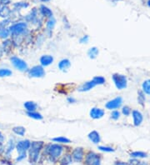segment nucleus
<instances>
[{"label":"nucleus","instance_id":"nucleus-42","mask_svg":"<svg viewBox=\"0 0 150 165\" xmlns=\"http://www.w3.org/2000/svg\"><path fill=\"white\" fill-rule=\"evenodd\" d=\"M10 0H0V3L2 4V5H8L10 3Z\"/></svg>","mask_w":150,"mask_h":165},{"label":"nucleus","instance_id":"nucleus-33","mask_svg":"<svg viewBox=\"0 0 150 165\" xmlns=\"http://www.w3.org/2000/svg\"><path fill=\"white\" fill-rule=\"evenodd\" d=\"M52 140L54 142L59 143H70V139L65 137H57L53 138Z\"/></svg>","mask_w":150,"mask_h":165},{"label":"nucleus","instance_id":"nucleus-45","mask_svg":"<svg viewBox=\"0 0 150 165\" xmlns=\"http://www.w3.org/2000/svg\"><path fill=\"white\" fill-rule=\"evenodd\" d=\"M114 165H128V164L124 162H117Z\"/></svg>","mask_w":150,"mask_h":165},{"label":"nucleus","instance_id":"nucleus-39","mask_svg":"<svg viewBox=\"0 0 150 165\" xmlns=\"http://www.w3.org/2000/svg\"><path fill=\"white\" fill-rule=\"evenodd\" d=\"M99 149L101 150V151H103V152H108V153L114 152V149L113 148L105 147V146H99Z\"/></svg>","mask_w":150,"mask_h":165},{"label":"nucleus","instance_id":"nucleus-43","mask_svg":"<svg viewBox=\"0 0 150 165\" xmlns=\"http://www.w3.org/2000/svg\"><path fill=\"white\" fill-rule=\"evenodd\" d=\"M3 142H4V136L2 133L0 132V145L3 144Z\"/></svg>","mask_w":150,"mask_h":165},{"label":"nucleus","instance_id":"nucleus-27","mask_svg":"<svg viewBox=\"0 0 150 165\" xmlns=\"http://www.w3.org/2000/svg\"><path fill=\"white\" fill-rule=\"evenodd\" d=\"M13 72L9 69H5V68H2L0 69V78H5V77L12 76Z\"/></svg>","mask_w":150,"mask_h":165},{"label":"nucleus","instance_id":"nucleus-24","mask_svg":"<svg viewBox=\"0 0 150 165\" xmlns=\"http://www.w3.org/2000/svg\"><path fill=\"white\" fill-rule=\"evenodd\" d=\"M99 53V52L98 48H96V47H92V48H89V51H88V55H89V57L90 59H96Z\"/></svg>","mask_w":150,"mask_h":165},{"label":"nucleus","instance_id":"nucleus-16","mask_svg":"<svg viewBox=\"0 0 150 165\" xmlns=\"http://www.w3.org/2000/svg\"><path fill=\"white\" fill-rule=\"evenodd\" d=\"M88 137H89V140L92 141L94 143H95V144L99 143H100V141H101L100 134H99L97 131H95V130H94V131H92V132L89 133V135H88Z\"/></svg>","mask_w":150,"mask_h":165},{"label":"nucleus","instance_id":"nucleus-46","mask_svg":"<svg viewBox=\"0 0 150 165\" xmlns=\"http://www.w3.org/2000/svg\"><path fill=\"white\" fill-rule=\"evenodd\" d=\"M42 2H44V3H46V2H48V1H50V0H41Z\"/></svg>","mask_w":150,"mask_h":165},{"label":"nucleus","instance_id":"nucleus-44","mask_svg":"<svg viewBox=\"0 0 150 165\" xmlns=\"http://www.w3.org/2000/svg\"><path fill=\"white\" fill-rule=\"evenodd\" d=\"M138 164H139V162H138L137 160H133V161L130 162L129 165H138Z\"/></svg>","mask_w":150,"mask_h":165},{"label":"nucleus","instance_id":"nucleus-41","mask_svg":"<svg viewBox=\"0 0 150 165\" xmlns=\"http://www.w3.org/2000/svg\"><path fill=\"white\" fill-rule=\"evenodd\" d=\"M67 101H68V103H69V104H74V103H76V99H74V98H73V97H69V98L67 99Z\"/></svg>","mask_w":150,"mask_h":165},{"label":"nucleus","instance_id":"nucleus-20","mask_svg":"<svg viewBox=\"0 0 150 165\" xmlns=\"http://www.w3.org/2000/svg\"><path fill=\"white\" fill-rule=\"evenodd\" d=\"M39 11H40L41 14L43 17H46V18H52L53 17V12H52V10L50 8H48V7H46L45 5H41Z\"/></svg>","mask_w":150,"mask_h":165},{"label":"nucleus","instance_id":"nucleus-36","mask_svg":"<svg viewBox=\"0 0 150 165\" xmlns=\"http://www.w3.org/2000/svg\"><path fill=\"white\" fill-rule=\"evenodd\" d=\"M138 101L139 103L141 105H143L145 102V96H144V93L143 91L138 92Z\"/></svg>","mask_w":150,"mask_h":165},{"label":"nucleus","instance_id":"nucleus-1","mask_svg":"<svg viewBox=\"0 0 150 165\" xmlns=\"http://www.w3.org/2000/svg\"><path fill=\"white\" fill-rule=\"evenodd\" d=\"M9 32H10L11 37H21L25 34L26 32H28V23L26 22H18V23H13L8 27Z\"/></svg>","mask_w":150,"mask_h":165},{"label":"nucleus","instance_id":"nucleus-3","mask_svg":"<svg viewBox=\"0 0 150 165\" xmlns=\"http://www.w3.org/2000/svg\"><path fill=\"white\" fill-rule=\"evenodd\" d=\"M64 151V147L60 144H48L46 148V152L50 157L51 160L56 161Z\"/></svg>","mask_w":150,"mask_h":165},{"label":"nucleus","instance_id":"nucleus-21","mask_svg":"<svg viewBox=\"0 0 150 165\" xmlns=\"http://www.w3.org/2000/svg\"><path fill=\"white\" fill-rule=\"evenodd\" d=\"M11 14V10L7 5L1 6L0 8V17L3 18H9Z\"/></svg>","mask_w":150,"mask_h":165},{"label":"nucleus","instance_id":"nucleus-26","mask_svg":"<svg viewBox=\"0 0 150 165\" xmlns=\"http://www.w3.org/2000/svg\"><path fill=\"white\" fill-rule=\"evenodd\" d=\"M142 89L144 94L150 95V79H147L143 83Z\"/></svg>","mask_w":150,"mask_h":165},{"label":"nucleus","instance_id":"nucleus-13","mask_svg":"<svg viewBox=\"0 0 150 165\" xmlns=\"http://www.w3.org/2000/svg\"><path fill=\"white\" fill-rule=\"evenodd\" d=\"M54 57L52 56V55H43V56H41V58L39 59L41 66L43 67L49 66L50 64H52L54 63Z\"/></svg>","mask_w":150,"mask_h":165},{"label":"nucleus","instance_id":"nucleus-12","mask_svg":"<svg viewBox=\"0 0 150 165\" xmlns=\"http://www.w3.org/2000/svg\"><path fill=\"white\" fill-rule=\"evenodd\" d=\"M132 116L134 126H136V127L140 126L143 123V116L141 114V112H139L138 110H133Z\"/></svg>","mask_w":150,"mask_h":165},{"label":"nucleus","instance_id":"nucleus-9","mask_svg":"<svg viewBox=\"0 0 150 165\" xmlns=\"http://www.w3.org/2000/svg\"><path fill=\"white\" fill-rule=\"evenodd\" d=\"M123 104L122 97H117L115 99L110 100L105 104L106 109H109V110H114V109H117L121 107Z\"/></svg>","mask_w":150,"mask_h":165},{"label":"nucleus","instance_id":"nucleus-4","mask_svg":"<svg viewBox=\"0 0 150 165\" xmlns=\"http://www.w3.org/2000/svg\"><path fill=\"white\" fill-rule=\"evenodd\" d=\"M113 81L114 83L115 86L119 90H122L127 88L128 86V80L127 77L123 74H114L112 76Z\"/></svg>","mask_w":150,"mask_h":165},{"label":"nucleus","instance_id":"nucleus-38","mask_svg":"<svg viewBox=\"0 0 150 165\" xmlns=\"http://www.w3.org/2000/svg\"><path fill=\"white\" fill-rule=\"evenodd\" d=\"M120 117V113L119 111H118V110H114V111H113L112 114H111V119L114 120H118L119 119Z\"/></svg>","mask_w":150,"mask_h":165},{"label":"nucleus","instance_id":"nucleus-11","mask_svg":"<svg viewBox=\"0 0 150 165\" xmlns=\"http://www.w3.org/2000/svg\"><path fill=\"white\" fill-rule=\"evenodd\" d=\"M84 157V151L83 148H74L72 153V158L74 161L76 162H80Z\"/></svg>","mask_w":150,"mask_h":165},{"label":"nucleus","instance_id":"nucleus-8","mask_svg":"<svg viewBox=\"0 0 150 165\" xmlns=\"http://www.w3.org/2000/svg\"><path fill=\"white\" fill-rule=\"evenodd\" d=\"M31 142L29 140H20L15 145V148L18 151V154H26L27 151H28L30 147Z\"/></svg>","mask_w":150,"mask_h":165},{"label":"nucleus","instance_id":"nucleus-32","mask_svg":"<svg viewBox=\"0 0 150 165\" xmlns=\"http://www.w3.org/2000/svg\"><path fill=\"white\" fill-rule=\"evenodd\" d=\"M73 161V158H72V155L67 154L65 155L63 159L61 160V165H69Z\"/></svg>","mask_w":150,"mask_h":165},{"label":"nucleus","instance_id":"nucleus-23","mask_svg":"<svg viewBox=\"0 0 150 165\" xmlns=\"http://www.w3.org/2000/svg\"><path fill=\"white\" fill-rule=\"evenodd\" d=\"M13 132L15 133L16 135H18V136H24L26 133L25 128L23 127V126H16V127L13 128Z\"/></svg>","mask_w":150,"mask_h":165},{"label":"nucleus","instance_id":"nucleus-30","mask_svg":"<svg viewBox=\"0 0 150 165\" xmlns=\"http://www.w3.org/2000/svg\"><path fill=\"white\" fill-rule=\"evenodd\" d=\"M12 20H11V18H3V20L0 21V29H2V28H8L9 27V24L11 23Z\"/></svg>","mask_w":150,"mask_h":165},{"label":"nucleus","instance_id":"nucleus-31","mask_svg":"<svg viewBox=\"0 0 150 165\" xmlns=\"http://www.w3.org/2000/svg\"><path fill=\"white\" fill-rule=\"evenodd\" d=\"M28 5L29 4L26 2H18V3H15L13 4V8L15 10H20L21 8H28Z\"/></svg>","mask_w":150,"mask_h":165},{"label":"nucleus","instance_id":"nucleus-37","mask_svg":"<svg viewBox=\"0 0 150 165\" xmlns=\"http://www.w3.org/2000/svg\"><path fill=\"white\" fill-rule=\"evenodd\" d=\"M122 113L124 116H129L131 114V113H132V110H131V109L128 106H124L123 107Z\"/></svg>","mask_w":150,"mask_h":165},{"label":"nucleus","instance_id":"nucleus-29","mask_svg":"<svg viewBox=\"0 0 150 165\" xmlns=\"http://www.w3.org/2000/svg\"><path fill=\"white\" fill-rule=\"evenodd\" d=\"M94 83L95 84V85H102V84H104L105 82H106V79L102 76H96L94 77V79H92Z\"/></svg>","mask_w":150,"mask_h":165},{"label":"nucleus","instance_id":"nucleus-18","mask_svg":"<svg viewBox=\"0 0 150 165\" xmlns=\"http://www.w3.org/2000/svg\"><path fill=\"white\" fill-rule=\"evenodd\" d=\"M23 107L27 112H34L38 108V104L33 101H27L23 104Z\"/></svg>","mask_w":150,"mask_h":165},{"label":"nucleus","instance_id":"nucleus-49","mask_svg":"<svg viewBox=\"0 0 150 165\" xmlns=\"http://www.w3.org/2000/svg\"><path fill=\"white\" fill-rule=\"evenodd\" d=\"M0 8H1V3H0Z\"/></svg>","mask_w":150,"mask_h":165},{"label":"nucleus","instance_id":"nucleus-34","mask_svg":"<svg viewBox=\"0 0 150 165\" xmlns=\"http://www.w3.org/2000/svg\"><path fill=\"white\" fill-rule=\"evenodd\" d=\"M130 156L132 158H146L147 157V153L143 152H138V151H136V152H133L130 153Z\"/></svg>","mask_w":150,"mask_h":165},{"label":"nucleus","instance_id":"nucleus-48","mask_svg":"<svg viewBox=\"0 0 150 165\" xmlns=\"http://www.w3.org/2000/svg\"><path fill=\"white\" fill-rule=\"evenodd\" d=\"M148 5L150 7V0H148Z\"/></svg>","mask_w":150,"mask_h":165},{"label":"nucleus","instance_id":"nucleus-17","mask_svg":"<svg viewBox=\"0 0 150 165\" xmlns=\"http://www.w3.org/2000/svg\"><path fill=\"white\" fill-rule=\"evenodd\" d=\"M55 24H56V20L54 19V17L49 18V19H48L47 23H46V29H47V33H48L49 37L52 34V32L54 30Z\"/></svg>","mask_w":150,"mask_h":165},{"label":"nucleus","instance_id":"nucleus-14","mask_svg":"<svg viewBox=\"0 0 150 165\" xmlns=\"http://www.w3.org/2000/svg\"><path fill=\"white\" fill-rule=\"evenodd\" d=\"M13 46V41H12V39L8 38V39H5V40L3 41V43L1 44V48L3 49V53H8L9 52L12 51Z\"/></svg>","mask_w":150,"mask_h":165},{"label":"nucleus","instance_id":"nucleus-28","mask_svg":"<svg viewBox=\"0 0 150 165\" xmlns=\"http://www.w3.org/2000/svg\"><path fill=\"white\" fill-rule=\"evenodd\" d=\"M27 114H28V117L32 118L33 119H36V120L43 119V116H42V114H39V113L36 112V111H34V112H27Z\"/></svg>","mask_w":150,"mask_h":165},{"label":"nucleus","instance_id":"nucleus-5","mask_svg":"<svg viewBox=\"0 0 150 165\" xmlns=\"http://www.w3.org/2000/svg\"><path fill=\"white\" fill-rule=\"evenodd\" d=\"M10 61L12 65L16 69H18V71L26 72L28 70V66L27 63L20 58H18L17 56H12L10 58Z\"/></svg>","mask_w":150,"mask_h":165},{"label":"nucleus","instance_id":"nucleus-47","mask_svg":"<svg viewBox=\"0 0 150 165\" xmlns=\"http://www.w3.org/2000/svg\"><path fill=\"white\" fill-rule=\"evenodd\" d=\"M138 165H139V164H138ZM140 165H147V164H146V163H145L142 162V163H140Z\"/></svg>","mask_w":150,"mask_h":165},{"label":"nucleus","instance_id":"nucleus-25","mask_svg":"<svg viewBox=\"0 0 150 165\" xmlns=\"http://www.w3.org/2000/svg\"><path fill=\"white\" fill-rule=\"evenodd\" d=\"M10 36H11V34H10V32H9L8 28H2V29H0V38H1V39L5 40V39H8Z\"/></svg>","mask_w":150,"mask_h":165},{"label":"nucleus","instance_id":"nucleus-10","mask_svg":"<svg viewBox=\"0 0 150 165\" xmlns=\"http://www.w3.org/2000/svg\"><path fill=\"white\" fill-rule=\"evenodd\" d=\"M104 110L102 109H99V108H93L90 110V113H89L90 117L92 119H101V118L104 117Z\"/></svg>","mask_w":150,"mask_h":165},{"label":"nucleus","instance_id":"nucleus-22","mask_svg":"<svg viewBox=\"0 0 150 165\" xmlns=\"http://www.w3.org/2000/svg\"><path fill=\"white\" fill-rule=\"evenodd\" d=\"M37 16H38L37 10H36V8H33V10L30 12V13L26 16V20L28 21V22L34 23V22H36V21L38 20V17H37Z\"/></svg>","mask_w":150,"mask_h":165},{"label":"nucleus","instance_id":"nucleus-15","mask_svg":"<svg viewBox=\"0 0 150 165\" xmlns=\"http://www.w3.org/2000/svg\"><path fill=\"white\" fill-rule=\"evenodd\" d=\"M58 67H59V69H60L61 71H67V70L71 67V62H70L69 59H62L61 61L59 63V64H58Z\"/></svg>","mask_w":150,"mask_h":165},{"label":"nucleus","instance_id":"nucleus-2","mask_svg":"<svg viewBox=\"0 0 150 165\" xmlns=\"http://www.w3.org/2000/svg\"><path fill=\"white\" fill-rule=\"evenodd\" d=\"M43 144L44 143H43V141H33V142H31L30 147H29V149H28L31 162L36 163L38 161L39 153H40L42 148H43Z\"/></svg>","mask_w":150,"mask_h":165},{"label":"nucleus","instance_id":"nucleus-40","mask_svg":"<svg viewBox=\"0 0 150 165\" xmlns=\"http://www.w3.org/2000/svg\"><path fill=\"white\" fill-rule=\"evenodd\" d=\"M89 36L85 35V36H84L82 38H80L79 42H80V43H87L88 42H89Z\"/></svg>","mask_w":150,"mask_h":165},{"label":"nucleus","instance_id":"nucleus-19","mask_svg":"<svg viewBox=\"0 0 150 165\" xmlns=\"http://www.w3.org/2000/svg\"><path fill=\"white\" fill-rule=\"evenodd\" d=\"M95 86H96V85H95V84L94 83V81L91 80V81L86 82V83H84L83 85H81L80 88L79 89V92L89 91V90H91L92 89H94Z\"/></svg>","mask_w":150,"mask_h":165},{"label":"nucleus","instance_id":"nucleus-7","mask_svg":"<svg viewBox=\"0 0 150 165\" xmlns=\"http://www.w3.org/2000/svg\"><path fill=\"white\" fill-rule=\"evenodd\" d=\"M85 164L86 165H101L99 155L94 152H89L85 157Z\"/></svg>","mask_w":150,"mask_h":165},{"label":"nucleus","instance_id":"nucleus-6","mask_svg":"<svg viewBox=\"0 0 150 165\" xmlns=\"http://www.w3.org/2000/svg\"><path fill=\"white\" fill-rule=\"evenodd\" d=\"M28 76L31 78H43L45 76V70L41 65H36L28 70Z\"/></svg>","mask_w":150,"mask_h":165},{"label":"nucleus","instance_id":"nucleus-35","mask_svg":"<svg viewBox=\"0 0 150 165\" xmlns=\"http://www.w3.org/2000/svg\"><path fill=\"white\" fill-rule=\"evenodd\" d=\"M14 148H15V145H14L13 140L10 139L8 143V147H7V150H6V153H7V154H9V153L13 151Z\"/></svg>","mask_w":150,"mask_h":165}]
</instances>
